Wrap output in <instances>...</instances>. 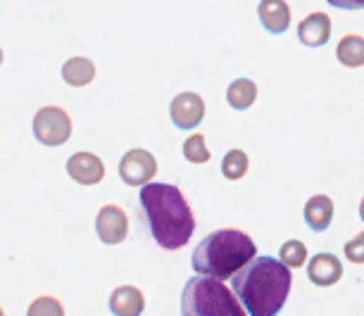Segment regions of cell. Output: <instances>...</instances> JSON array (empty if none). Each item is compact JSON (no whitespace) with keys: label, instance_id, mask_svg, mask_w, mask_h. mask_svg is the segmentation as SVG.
Listing matches in <instances>:
<instances>
[{"label":"cell","instance_id":"obj_1","mask_svg":"<svg viewBox=\"0 0 364 316\" xmlns=\"http://www.w3.org/2000/svg\"><path fill=\"white\" fill-rule=\"evenodd\" d=\"M150 236L162 250L174 252L193 238L196 214L186 195L171 183H148L139 195Z\"/></svg>","mask_w":364,"mask_h":316},{"label":"cell","instance_id":"obj_2","mask_svg":"<svg viewBox=\"0 0 364 316\" xmlns=\"http://www.w3.org/2000/svg\"><path fill=\"white\" fill-rule=\"evenodd\" d=\"M291 269L277 257H255L231 278V290L250 316H279L291 295Z\"/></svg>","mask_w":364,"mask_h":316},{"label":"cell","instance_id":"obj_3","mask_svg":"<svg viewBox=\"0 0 364 316\" xmlns=\"http://www.w3.org/2000/svg\"><path fill=\"white\" fill-rule=\"evenodd\" d=\"M257 257V245L245 231L219 229L208 233L191 255V266L198 276L217 280L233 278Z\"/></svg>","mask_w":364,"mask_h":316},{"label":"cell","instance_id":"obj_4","mask_svg":"<svg viewBox=\"0 0 364 316\" xmlns=\"http://www.w3.org/2000/svg\"><path fill=\"white\" fill-rule=\"evenodd\" d=\"M181 316H250L224 280L196 276L181 290Z\"/></svg>","mask_w":364,"mask_h":316},{"label":"cell","instance_id":"obj_5","mask_svg":"<svg viewBox=\"0 0 364 316\" xmlns=\"http://www.w3.org/2000/svg\"><path fill=\"white\" fill-rule=\"evenodd\" d=\"M31 131L41 146L60 148L72 138V116L63 107L46 105L33 114Z\"/></svg>","mask_w":364,"mask_h":316},{"label":"cell","instance_id":"obj_6","mask_svg":"<svg viewBox=\"0 0 364 316\" xmlns=\"http://www.w3.org/2000/svg\"><path fill=\"white\" fill-rule=\"evenodd\" d=\"M157 174V160L153 153L143 148H134L119 160V176L127 185H148Z\"/></svg>","mask_w":364,"mask_h":316},{"label":"cell","instance_id":"obj_7","mask_svg":"<svg viewBox=\"0 0 364 316\" xmlns=\"http://www.w3.org/2000/svg\"><path fill=\"white\" fill-rule=\"evenodd\" d=\"M95 233L105 245H119L129 236V217L119 205H105L95 217Z\"/></svg>","mask_w":364,"mask_h":316},{"label":"cell","instance_id":"obj_8","mask_svg":"<svg viewBox=\"0 0 364 316\" xmlns=\"http://www.w3.org/2000/svg\"><path fill=\"white\" fill-rule=\"evenodd\" d=\"M169 116L176 129H198L205 119V100L198 93H178L169 105Z\"/></svg>","mask_w":364,"mask_h":316},{"label":"cell","instance_id":"obj_9","mask_svg":"<svg viewBox=\"0 0 364 316\" xmlns=\"http://www.w3.org/2000/svg\"><path fill=\"white\" fill-rule=\"evenodd\" d=\"M67 174L79 185H98L105 178V164L93 153H74L67 160Z\"/></svg>","mask_w":364,"mask_h":316},{"label":"cell","instance_id":"obj_10","mask_svg":"<svg viewBox=\"0 0 364 316\" xmlns=\"http://www.w3.org/2000/svg\"><path fill=\"white\" fill-rule=\"evenodd\" d=\"M307 278L319 288H331L343 278V264L341 259L331 252H317L307 262Z\"/></svg>","mask_w":364,"mask_h":316},{"label":"cell","instance_id":"obj_11","mask_svg":"<svg viewBox=\"0 0 364 316\" xmlns=\"http://www.w3.org/2000/svg\"><path fill=\"white\" fill-rule=\"evenodd\" d=\"M331 38V17L324 12H312L298 24V40L307 48H321Z\"/></svg>","mask_w":364,"mask_h":316},{"label":"cell","instance_id":"obj_12","mask_svg":"<svg viewBox=\"0 0 364 316\" xmlns=\"http://www.w3.org/2000/svg\"><path fill=\"white\" fill-rule=\"evenodd\" d=\"M109 312L114 316H143L146 295L136 285H119L109 295Z\"/></svg>","mask_w":364,"mask_h":316},{"label":"cell","instance_id":"obj_13","mask_svg":"<svg viewBox=\"0 0 364 316\" xmlns=\"http://www.w3.org/2000/svg\"><path fill=\"white\" fill-rule=\"evenodd\" d=\"M257 15L269 33H284L291 26V8L286 0H259Z\"/></svg>","mask_w":364,"mask_h":316},{"label":"cell","instance_id":"obj_14","mask_svg":"<svg viewBox=\"0 0 364 316\" xmlns=\"http://www.w3.org/2000/svg\"><path fill=\"white\" fill-rule=\"evenodd\" d=\"M302 214H305V222L312 231H326L333 222V200L328 195H312L305 202Z\"/></svg>","mask_w":364,"mask_h":316},{"label":"cell","instance_id":"obj_15","mask_svg":"<svg viewBox=\"0 0 364 316\" xmlns=\"http://www.w3.org/2000/svg\"><path fill=\"white\" fill-rule=\"evenodd\" d=\"M95 79V65L88 58H70L63 65V81L72 88H84Z\"/></svg>","mask_w":364,"mask_h":316},{"label":"cell","instance_id":"obj_16","mask_svg":"<svg viewBox=\"0 0 364 316\" xmlns=\"http://www.w3.org/2000/svg\"><path fill=\"white\" fill-rule=\"evenodd\" d=\"M336 58L348 70L364 67V36H357V33L343 36L338 40V48H336Z\"/></svg>","mask_w":364,"mask_h":316},{"label":"cell","instance_id":"obj_17","mask_svg":"<svg viewBox=\"0 0 364 316\" xmlns=\"http://www.w3.org/2000/svg\"><path fill=\"white\" fill-rule=\"evenodd\" d=\"M226 100H229V105L233 109H240V112L250 109L252 102L257 100V86H255V81H250V79H236V81H231V86L226 88Z\"/></svg>","mask_w":364,"mask_h":316},{"label":"cell","instance_id":"obj_18","mask_svg":"<svg viewBox=\"0 0 364 316\" xmlns=\"http://www.w3.org/2000/svg\"><path fill=\"white\" fill-rule=\"evenodd\" d=\"M279 259L284 262L288 269H300L310 262V255H307V245L302 240H286L279 250Z\"/></svg>","mask_w":364,"mask_h":316},{"label":"cell","instance_id":"obj_19","mask_svg":"<svg viewBox=\"0 0 364 316\" xmlns=\"http://www.w3.org/2000/svg\"><path fill=\"white\" fill-rule=\"evenodd\" d=\"M248 167H250V160L243 150H229L222 160V174L229 178V181H240L245 174H248Z\"/></svg>","mask_w":364,"mask_h":316},{"label":"cell","instance_id":"obj_20","mask_svg":"<svg viewBox=\"0 0 364 316\" xmlns=\"http://www.w3.org/2000/svg\"><path fill=\"white\" fill-rule=\"evenodd\" d=\"M183 157L191 162V164H205V162H210V148H208V143H205V136L203 134H193V136H188L186 143H183Z\"/></svg>","mask_w":364,"mask_h":316},{"label":"cell","instance_id":"obj_21","mask_svg":"<svg viewBox=\"0 0 364 316\" xmlns=\"http://www.w3.org/2000/svg\"><path fill=\"white\" fill-rule=\"evenodd\" d=\"M26 316H65V307L53 295H41L29 305Z\"/></svg>","mask_w":364,"mask_h":316},{"label":"cell","instance_id":"obj_22","mask_svg":"<svg viewBox=\"0 0 364 316\" xmlns=\"http://www.w3.org/2000/svg\"><path fill=\"white\" fill-rule=\"evenodd\" d=\"M343 255H346L348 262L364 264V231L357 233L353 240H348L346 247H343Z\"/></svg>","mask_w":364,"mask_h":316},{"label":"cell","instance_id":"obj_23","mask_svg":"<svg viewBox=\"0 0 364 316\" xmlns=\"http://www.w3.org/2000/svg\"><path fill=\"white\" fill-rule=\"evenodd\" d=\"M328 5L338 10H364V0H328Z\"/></svg>","mask_w":364,"mask_h":316},{"label":"cell","instance_id":"obj_24","mask_svg":"<svg viewBox=\"0 0 364 316\" xmlns=\"http://www.w3.org/2000/svg\"><path fill=\"white\" fill-rule=\"evenodd\" d=\"M360 219L364 222V197H362V202H360Z\"/></svg>","mask_w":364,"mask_h":316},{"label":"cell","instance_id":"obj_25","mask_svg":"<svg viewBox=\"0 0 364 316\" xmlns=\"http://www.w3.org/2000/svg\"><path fill=\"white\" fill-rule=\"evenodd\" d=\"M0 65H3V48H0Z\"/></svg>","mask_w":364,"mask_h":316},{"label":"cell","instance_id":"obj_26","mask_svg":"<svg viewBox=\"0 0 364 316\" xmlns=\"http://www.w3.org/2000/svg\"><path fill=\"white\" fill-rule=\"evenodd\" d=\"M0 316H5V309L3 307H0Z\"/></svg>","mask_w":364,"mask_h":316}]
</instances>
